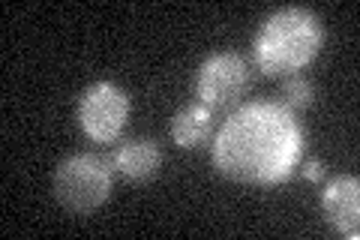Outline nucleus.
Listing matches in <instances>:
<instances>
[{
	"mask_svg": "<svg viewBox=\"0 0 360 240\" xmlns=\"http://www.w3.org/2000/svg\"><path fill=\"white\" fill-rule=\"evenodd\" d=\"M303 151V130L276 102H252L225 120L213 144V163L243 184H279Z\"/></svg>",
	"mask_w": 360,
	"mask_h": 240,
	"instance_id": "obj_1",
	"label": "nucleus"
},
{
	"mask_svg": "<svg viewBox=\"0 0 360 240\" xmlns=\"http://www.w3.org/2000/svg\"><path fill=\"white\" fill-rule=\"evenodd\" d=\"M324 27L309 9L285 6L270 15L255 37V63L264 75H291L319 54Z\"/></svg>",
	"mask_w": 360,
	"mask_h": 240,
	"instance_id": "obj_2",
	"label": "nucleus"
},
{
	"mask_svg": "<svg viewBox=\"0 0 360 240\" xmlns=\"http://www.w3.org/2000/svg\"><path fill=\"white\" fill-rule=\"evenodd\" d=\"M115 163L96 153H72L54 171V198L70 213L87 216L105 204L115 184Z\"/></svg>",
	"mask_w": 360,
	"mask_h": 240,
	"instance_id": "obj_3",
	"label": "nucleus"
},
{
	"mask_svg": "<svg viewBox=\"0 0 360 240\" xmlns=\"http://www.w3.org/2000/svg\"><path fill=\"white\" fill-rule=\"evenodd\" d=\"M250 90V63L234 51L210 54L198 70L195 94L210 111H229Z\"/></svg>",
	"mask_w": 360,
	"mask_h": 240,
	"instance_id": "obj_4",
	"label": "nucleus"
},
{
	"mask_svg": "<svg viewBox=\"0 0 360 240\" xmlns=\"http://www.w3.org/2000/svg\"><path fill=\"white\" fill-rule=\"evenodd\" d=\"M127 118H129V96L108 82L87 87L82 102H78V123L94 141L103 144L115 141Z\"/></svg>",
	"mask_w": 360,
	"mask_h": 240,
	"instance_id": "obj_5",
	"label": "nucleus"
},
{
	"mask_svg": "<svg viewBox=\"0 0 360 240\" xmlns=\"http://www.w3.org/2000/svg\"><path fill=\"white\" fill-rule=\"evenodd\" d=\"M321 208H324V216L330 220V225L336 228V232H342L352 240L360 234V187H357V177H352V175L333 177L321 192Z\"/></svg>",
	"mask_w": 360,
	"mask_h": 240,
	"instance_id": "obj_6",
	"label": "nucleus"
},
{
	"mask_svg": "<svg viewBox=\"0 0 360 240\" xmlns=\"http://www.w3.org/2000/svg\"><path fill=\"white\" fill-rule=\"evenodd\" d=\"M111 163H115V168L127 180L144 184V180H150L156 171H160L162 151H160V144L150 141V139H135V141L120 144L115 151V156H111Z\"/></svg>",
	"mask_w": 360,
	"mask_h": 240,
	"instance_id": "obj_7",
	"label": "nucleus"
},
{
	"mask_svg": "<svg viewBox=\"0 0 360 240\" xmlns=\"http://www.w3.org/2000/svg\"><path fill=\"white\" fill-rule=\"evenodd\" d=\"M210 130H213V111L207 106H201V102L180 108L172 118V139L180 147H186V151L205 144L210 139Z\"/></svg>",
	"mask_w": 360,
	"mask_h": 240,
	"instance_id": "obj_8",
	"label": "nucleus"
},
{
	"mask_svg": "<svg viewBox=\"0 0 360 240\" xmlns=\"http://www.w3.org/2000/svg\"><path fill=\"white\" fill-rule=\"evenodd\" d=\"M279 96H283V102L288 108H309L315 102V87L309 78L303 75H288L283 82V90H279Z\"/></svg>",
	"mask_w": 360,
	"mask_h": 240,
	"instance_id": "obj_9",
	"label": "nucleus"
},
{
	"mask_svg": "<svg viewBox=\"0 0 360 240\" xmlns=\"http://www.w3.org/2000/svg\"><path fill=\"white\" fill-rule=\"evenodd\" d=\"M324 171H328V168H324L319 159H309V163L303 165V175H307L309 180H321V177H324Z\"/></svg>",
	"mask_w": 360,
	"mask_h": 240,
	"instance_id": "obj_10",
	"label": "nucleus"
}]
</instances>
